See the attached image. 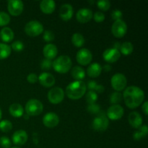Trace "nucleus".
Returning a JSON list of instances; mask_svg holds the SVG:
<instances>
[{
	"label": "nucleus",
	"instance_id": "1",
	"mask_svg": "<svg viewBox=\"0 0 148 148\" xmlns=\"http://www.w3.org/2000/svg\"><path fill=\"white\" fill-rule=\"evenodd\" d=\"M122 96L127 106L132 109L140 106L145 99L144 91L134 85L126 88Z\"/></svg>",
	"mask_w": 148,
	"mask_h": 148
},
{
	"label": "nucleus",
	"instance_id": "2",
	"mask_svg": "<svg viewBox=\"0 0 148 148\" xmlns=\"http://www.w3.org/2000/svg\"><path fill=\"white\" fill-rule=\"evenodd\" d=\"M86 84L82 80H75L67 85L66 94L71 100H78L82 98L86 92Z\"/></svg>",
	"mask_w": 148,
	"mask_h": 148
},
{
	"label": "nucleus",
	"instance_id": "3",
	"mask_svg": "<svg viewBox=\"0 0 148 148\" xmlns=\"http://www.w3.org/2000/svg\"><path fill=\"white\" fill-rule=\"evenodd\" d=\"M52 67L58 73L65 74L69 72V69H71L72 60L68 56H60L56 59V60L53 61Z\"/></svg>",
	"mask_w": 148,
	"mask_h": 148
},
{
	"label": "nucleus",
	"instance_id": "4",
	"mask_svg": "<svg viewBox=\"0 0 148 148\" xmlns=\"http://www.w3.org/2000/svg\"><path fill=\"white\" fill-rule=\"evenodd\" d=\"M43 106L40 101L37 99H30L25 105V111L28 116H36L43 112Z\"/></svg>",
	"mask_w": 148,
	"mask_h": 148
},
{
	"label": "nucleus",
	"instance_id": "5",
	"mask_svg": "<svg viewBox=\"0 0 148 148\" xmlns=\"http://www.w3.org/2000/svg\"><path fill=\"white\" fill-rule=\"evenodd\" d=\"M25 32L31 37L39 36L43 32V26L40 22L37 20H32L28 22L25 26Z\"/></svg>",
	"mask_w": 148,
	"mask_h": 148
},
{
	"label": "nucleus",
	"instance_id": "6",
	"mask_svg": "<svg viewBox=\"0 0 148 148\" xmlns=\"http://www.w3.org/2000/svg\"><path fill=\"white\" fill-rule=\"evenodd\" d=\"M109 124L108 118L104 113H100L92 121V128L98 132H104L107 130Z\"/></svg>",
	"mask_w": 148,
	"mask_h": 148
},
{
	"label": "nucleus",
	"instance_id": "7",
	"mask_svg": "<svg viewBox=\"0 0 148 148\" xmlns=\"http://www.w3.org/2000/svg\"><path fill=\"white\" fill-rule=\"evenodd\" d=\"M111 83L112 88L116 92H120L125 89L127 87V80L125 75L121 73H117L111 77Z\"/></svg>",
	"mask_w": 148,
	"mask_h": 148
},
{
	"label": "nucleus",
	"instance_id": "8",
	"mask_svg": "<svg viewBox=\"0 0 148 148\" xmlns=\"http://www.w3.org/2000/svg\"><path fill=\"white\" fill-rule=\"evenodd\" d=\"M64 98V92L59 87L51 88L48 93V99L51 103L59 104Z\"/></svg>",
	"mask_w": 148,
	"mask_h": 148
},
{
	"label": "nucleus",
	"instance_id": "9",
	"mask_svg": "<svg viewBox=\"0 0 148 148\" xmlns=\"http://www.w3.org/2000/svg\"><path fill=\"white\" fill-rule=\"evenodd\" d=\"M127 31V25L122 20H119L114 22L111 27V33L116 38H122L126 35Z\"/></svg>",
	"mask_w": 148,
	"mask_h": 148
},
{
	"label": "nucleus",
	"instance_id": "10",
	"mask_svg": "<svg viewBox=\"0 0 148 148\" xmlns=\"http://www.w3.org/2000/svg\"><path fill=\"white\" fill-rule=\"evenodd\" d=\"M24 9V4L20 0H10L7 2V10L10 14L18 16L22 14Z\"/></svg>",
	"mask_w": 148,
	"mask_h": 148
},
{
	"label": "nucleus",
	"instance_id": "11",
	"mask_svg": "<svg viewBox=\"0 0 148 148\" xmlns=\"http://www.w3.org/2000/svg\"><path fill=\"white\" fill-rule=\"evenodd\" d=\"M77 61L79 64L86 66L90 64L92 59V55L90 51L87 49H82L77 52L76 56Z\"/></svg>",
	"mask_w": 148,
	"mask_h": 148
},
{
	"label": "nucleus",
	"instance_id": "12",
	"mask_svg": "<svg viewBox=\"0 0 148 148\" xmlns=\"http://www.w3.org/2000/svg\"><path fill=\"white\" fill-rule=\"evenodd\" d=\"M124 108L121 106L116 104V105H112L108 108L107 111V118L111 120H119L124 115Z\"/></svg>",
	"mask_w": 148,
	"mask_h": 148
},
{
	"label": "nucleus",
	"instance_id": "13",
	"mask_svg": "<svg viewBox=\"0 0 148 148\" xmlns=\"http://www.w3.org/2000/svg\"><path fill=\"white\" fill-rule=\"evenodd\" d=\"M120 56H121V53L119 51L114 48L106 49L103 53V57L104 60L108 63H114L117 62L119 59Z\"/></svg>",
	"mask_w": 148,
	"mask_h": 148
},
{
	"label": "nucleus",
	"instance_id": "14",
	"mask_svg": "<svg viewBox=\"0 0 148 148\" xmlns=\"http://www.w3.org/2000/svg\"><path fill=\"white\" fill-rule=\"evenodd\" d=\"M43 123L48 128H54L59 124V118L55 113H48L43 116Z\"/></svg>",
	"mask_w": 148,
	"mask_h": 148
},
{
	"label": "nucleus",
	"instance_id": "15",
	"mask_svg": "<svg viewBox=\"0 0 148 148\" xmlns=\"http://www.w3.org/2000/svg\"><path fill=\"white\" fill-rule=\"evenodd\" d=\"M38 79L40 85H43L45 88H51L55 84V77L53 75L49 73V72H43L39 75Z\"/></svg>",
	"mask_w": 148,
	"mask_h": 148
},
{
	"label": "nucleus",
	"instance_id": "16",
	"mask_svg": "<svg viewBox=\"0 0 148 148\" xmlns=\"http://www.w3.org/2000/svg\"><path fill=\"white\" fill-rule=\"evenodd\" d=\"M92 12L90 9L82 8L78 10L77 12V20L80 23H87L92 18Z\"/></svg>",
	"mask_w": 148,
	"mask_h": 148
},
{
	"label": "nucleus",
	"instance_id": "17",
	"mask_svg": "<svg viewBox=\"0 0 148 148\" xmlns=\"http://www.w3.org/2000/svg\"><path fill=\"white\" fill-rule=\"evenodd\" d=\"M12 142L17 145H23L27 141V134L25 130H17L13 134Z\"/></svg>",
	"mask_w": 148,
	"mask_h": 148
},
{
	"label": "nucleus",
	"instance_id": "18",
	"mask_svg": "<svg viewBox=\"0 0 148 148\" xmlns=\"http://www.w3.org/2000/svg\"><path fill=\"white\" fill-rule=\"evenodd\" d=\"M73 15V7L69 4H64L61 7L59 10V16L64 21L70 20Z\"/></svg>",
	"mask_w": 148,
	"mask_h": 148
},
{
	"label": "nucleus",
	"instance_id": "19",
	"mask_svg": "<svg viewBox=\"0 0 148 148\" xmlns=\"http://www.w3.org/2000/svg\"><path fill=\"white\" fill-rule=\"evenodd\" d=\"M128 120L130 124L133 128L139 129L143 125V118H142L141 115L136 111L130 113L128 117Z\"/></svg>",
	"mask_w": 148,
	"mask_h": 148
},
{
	"label": "nucleus",
	"instance_id": "20",
	"mask_svg": "<svg viewBox=\"0 0 148 148\" xmlns=\"http://www.w3.org/2000/svg\"><path fill=\"white\" fill-rule=\"evenodd\" d=\"M43 55H44L45 57H46V59L51 60V59L56 58V56H57V47H56L54 44L49 43V44L46 45V46H44V48H43Z\"/></svg>",
	"mask_w": 148,
	"mask_h": 148
},
{
	"label": "nucleus",
	"instance_id": "21",
	"mask_svg": "<svg viewBox=\"0 0 148 148\" xmlns=\"http://www.w3.org/2000/svg\"><path fill=\"white\" fill-rule=\"evenodd\" d=\"M40 8L45 14H51L54 12L56 4L53 0H43L40 4Z\"/></svg>",
	"mask_w": 148,
	"mask_h": 148
},
{
	"label": "nucleus",
	"instance_id": "22",
	"mask_svg": "<svg viewBox=\"0 0 148 148\" xmlns=\"http://www.w3.org/2000/svg\"><path fill=\"white\" fill-rule=\"evenodd\" d=\"M102 72V66L98 63H92L87 69V74L92 78L98 77Z\"/></svg>",
	"mask_w": 148,
	"mask_h": 148
},
{
	"label": "nucleus",
	"instance_id": "23",
	"mask_svg": "<svg viewBox=\"0 0 148 148\" xmlns=\"http://www.w3.org/2000/svg\"><path fill=\"white\" fill-rule=\"evenodd\" d=\"M0 38L2 41L9 43L14 38V32L10 27H3L0 31Z\"/></svg>",
	"mask_w": 148,
	"mask_h": 148
},
{
	"label": "nucleus",
	"instance_id": "24",
	"mask_svg": "<svg viewBox=\"0 0 148 148\" xmlns=\"http://www.w3.org/2000/svg\"><path fill=\"white\" fill-rule=\"evenodd\" d=\"M9 111L13 117L20 118L23 115L24 109L20 103H12L9 108Z\"/></svg>",
	"mask_w": 148,
	"mask_h": 148
},
{
	"label": "nucleus",
	"instance_id": "25",
	"mask_svg": "<svg viewBox=\"0 0 148 148\" xmlns=\"http://www.w3.org/2000/svg\"><path fill=\"white\" fill-rule=\"evenodd\" d=\"M72 76L75 80H82L85 77V72L81 66H76L72 69Z\"/></svg>",
	"mask_w": 148,
	"mask_h": 148
},
{
	"label": "nucleus",
	"instance_id": "26",
	"mask_svg": "<svg viewBox=\"0 0 148 148\" xmlns=\"http://www.w3.org/2000/svg\"><path fill=\"white\" fill-rule=\"evenodd\" d=\"M148 133V128L147 125H142L140 128L138 129L137 131H136L133 134V137H134V140H141L142 139L145 138L146 136L147 135Z\"/></svg>",
	"mask_w": 148,
	"mask_h": 148
},
{
	"label": "nucleus",
	"instance_id": "27",
	"mask_svg": "<svg viewBox=\"0 0 148 148\" xmlns=\"http://www.w3.org/2000/svg\"><path fill=\"white\" fill-rule=\"evenodd\" d=\"M11 47L5 43H0V60L5 59L11 54Z\"/></svg>",
	"mask_w": 148,
	"mask_h": 148
},
{
	"label": "nucleus",
	"instance_id": "28",
	"mask_svg": "<svg viewBox=\"0 0 148 148\" xmlns=\"http://www.w3.org/2000/svg\"><path fill=\"white\" fill-rule=\"evenodd\" d=\"M120 53H122V54L127 56V55H130L132 53L133 47L132 43H130V42H124L123 43H121V46H120Z\"/></svg>",
	"mask_w": 148,
	"mask_h": 148
},
{
	"label": "nucleus",
	"instance_id": "29",
	"mask_svg": "<svg viewBox=\"0 0 148 148\" xmlns=\"http://www.w3.org/2000/svg\"><path fill=\"white\" fill-rule=\"evenodd\" d=\"M72 42L74 46H76V47H82L84 43H85V38L83 37V36L81 33H76L72 36Z\"/></svg>",
	"mask_w": 148,
	"mask_h": 148
},
{
	"label": "nucleus",
	"instance_id": "30",
	"mask_svg": "<svg viewBox=\"0 0 148 148\" xmlns=\"http://www.w3.org/2000/svg\"><path fill=\"white\" fill-rule=\"evenodd\" d=\"M12 129V124L9 120H2L0 121V130L3 132H9Z\"/></svg>",
	"mask_w": 148,
	"mask_h": 148
},
{
	"label": "nucleus",
	"instance_id": "31",
	"mask_svg": "<svg viewBox=\"0 0 148 148\" xmlns=\"http://www.w3.org/2000/svg\"><path fill=\"white\" fill-rule=\"evenodd\" d=\"M122 99L123 96L121 92H116V91L111 93V96H110V102L113 105H116V104L119 103L122 101Z\"/></svg>",
	"mask_w": 148,
	"mask_h": 148
},
{
	"label": "nucleus",
	"instance_id": "32",
	"mask_svg": "<svg viewBox=\"0 0 148 148\" xmlns=\"http://www.w3.org/2000/svg\"><path fill=\"white\" fill-rule=\"evenodd\" d=\"M98 100V94L95 91H88L86 94V101L88 104L95 103Z\"/></svg>",
	"mask_w": 148,
	"mask_h": 148
},
{
	"label": "nucleus",
	"instance_id": "33",
	"mask_svg": "<svg viewBox=\"0 0 148 148\" xmlns=\"http://www.w3.org/2000/svg\"><path fill=\"white\" fill-rule=\"evenodd\" d=\"M10 22V17L7 13L0 12V26H5Z\"/></svg>",
	"mask_w": 148,
	"mask_h": 148
},
{
	"label": "nucleus",
	"instance_id": "34",
	"mask_svg": "<svg viewBox=\"0 0 148 148\" xmlns=\"http://www.w3.org/2000/svg\"><path fill=\"white\" fill-rule=\"evenodd\" d=\"M98 7L102 11H107L111 7V2L108 0H101L97 2Z\"/></svg>",
	"mask_w": 148,
	"mask_h": 148
},
{
	"label": "nucleus",
	"instance_id": "35",
	"mask_svg": "<svg viewBox=\"0 0 148 148\" xmlns=\"http://www.w3.org/2000/svg\"><path fill=\"white\" fill-rule=\"evenodd\" d=\"M52 65H53V62L51 60L44 59L43 60H42L41 63H40V67L43 70H49L52 67Z\"/></svg>",
	"mask_w": 148,
	"mask_h": 148
},
{
	"label": "nucleus",
	"instance_id": "36",
	"mask_svg": "<svg viewBox=\"0 0 148 148\" xmlns=\"http://www.w3.org/2000/svg\"><path fill=\"white\" fill-rule=\"evenodd\" d=\"M11 48L14 51L17 52H20L23 50L24 49V44L20 40H16V41L13 42L11 45Z\"/></svg>",
	"mask_w": 148,
	"mask_h": 148
},
{
	"label": "nucleus",
	"instance_id": "37",
	"mask_svg": "<svg viewBox=\"0 0 148 148\" xmlns=\"http://www.w3.org/2000/svg\"><path fill=\"white\" fill-rule=\"evenodd\" d=\"M43 39H44L45 41L51 42L53 41L55 38L54 33L52 31H51V30H45L44 33H43Z\"/></svg>",
	"mask_w": 148,
	"mask_h": 148
},
{
	"label": "nucleus",
	"instance_id": "38",
	"mask_svg": "<svg viewBox=\"0 0 148 148\" xmlns=\"http://www.w3.org/2000/svg\"><path fill=\"white\" fill-rule=\"evenodd\" d=\"M87 109H88V112L91 113L92 114H98L100 112V106L96 103L88 104Z\"/></svg>",
	"mask_w": 148,
	"mask_h": 148
},
{
	"label": "nucleus",
	"instance_id": "39",
	"mask_svg": "<svg viewBox=\"0 0 148 148\" xmlns=\"http://www.w3.org/2000/svg\"><path fill=\"white\" fill-rule=\"evenodd\" d=\"M0 145L3 148H10L11 147V141L7 137L3 136L0 137Z\"/></svg>",
	"mask_w": 148,
	"mask_h": 148
},
{
	"label": "nucleus",
	"instance_id": "40",
	"mask_svg": "<svg viewBox=\"0 0 148 148\" xmlns=\"http://www.w3.org/2000/svg\"><path fill=\"white\" fill-rule=\"evenodd\" d=\"M94 20L97 23H101L105 20V15L102 12H96L95 14L92 15Z\"/></svg>",
	"mask_w": 148,
	"mask_h": 148
},
{
	"label": "nucleus",
	"instance_id": "41",
	"mask_svg": "<svg viewBox=\"0 0 148 148\" xmlns=\"http://www.w3.org/2000/svg\"><path fill=\"white\" fill-rule=\"evenodd\" d=\"M123 14L121 12V10H115L112 12L111 13V17H112L113 20H114L115 21L119 20H121V17H122Z\"/></svg>",
	"mask_w": 148,
	"mask_h": 148
},
{
	"label": "nucleus",
	"instance_id": "42",
	"mask_svg": "<svg viewBox=\"0 0 148 148\" xmlns=\"http://www.w3.org/2000/svg\"><path fill=\"white\" fill-rule=\"evenodd\" d=\"M98 85V84L95 80H90L87 84L86 88L89 90V91H95Z\"/></svg>",
	"mask_w": 148,
	"mask_h": 148
},
{
	"label": "nucleus",
	"instance_id": "43",
	"mask_svg": "<svg viewBox=\"0 0 148 148\" xmlns=\"http://www.w3.org/2000/svg\"><path fill=\"white\" fill-rule=\"evenodd\" d=\"M38 79V78L37 75L35 73L29 74L27 77V80L28 81V82H30L31 84H34L36 82H37Z\"/></svg>",
	"mask_w": 148,
	"mask_h": 148
},
{
	"label": "nucleus",
	"instance_id": "44",
	"mask_svg": "<svg viewBox=\"0 0 148 148\" xmlns=\"http://www.w3.org/2000/svg\"><path fill=\"white\" fill-rule=\"evenodd\" d=\"M104 90H105V88H104V87L103 86V85H99L98 84V86L96 87V89H95V92H98V93H103V92H104Z\"/></svg>",
	"mask_w": 148,
	"mask_h": 148
},
{
	"label": "nucleus",
	"instance_id": "45",
	"mask_svg": "<svg viewBox=\"0 0 148 148\" xmlns=\"http://www.w3.org/2000/svg\"><path fill=\"white\" fill-rule=\"evenodd\" d=\"M143 111L146 116L148 114V102L145 101L143 105Z\"/></svg>",
	"mask_w": 148,
	"mask_h": 148
},
{
	"label": "nucleus",
	"instance_id": "46",
	"mask_svg": "<svg viewBox=\"0 0 148 148\" xmlns=\"http://www.w3.org/2000/svg\"><path fill=\"white\" fill-rule=\"evenodd\" d=\"M103 70L106 71V72H109V71L111 70V66L109 64H107L104 65Z\"/></svg>",
	"mask_w": 148,
	"mask_h": 148
},
{
	"label": "nucleus",
	"instance_id": "47",
	"mask_svg": "<svg viewBox=\"0 0 148 148\" xmlns=\"http://www.w3.org/2000/svg\"><path fill=\"white\" fill-rule=\"evenodd\" d=\"M120 46H121V43H120L119 42H116V43H115L114 44V49L119 50L120 48Z\"/></svg>",
	"mask_w": 148,
	"mask_h": 148
},
{
	"label": "nucleus",
	"instance_id": "48",
	"mask_svg": "<svg viewBox=\"0 0 148 148\" xmlns=\"http://www.w3.org/2000/svg\"><path fill=\"white\" fill-rule=\"evenodd\" d=\"M1 116H2V112H1V108H0V121H1Z\"/></svg>",
	"mask_w": 148,
	"mask_h": 148
},
{
	"label": "nucleus",
	"instance_id": "49",
	"mask_svg": "<svg viewBox=\"0 0 148 148\" xmlns=\"http://www.w3.org/2000/svg\"><path fill=\"white\" fill-rule=\"evenodd\" d=\"M12 148H20V147H12Z\"/></svg>",
	"mask_w": 148,
	"mask_h": 148
}]
</instances>
